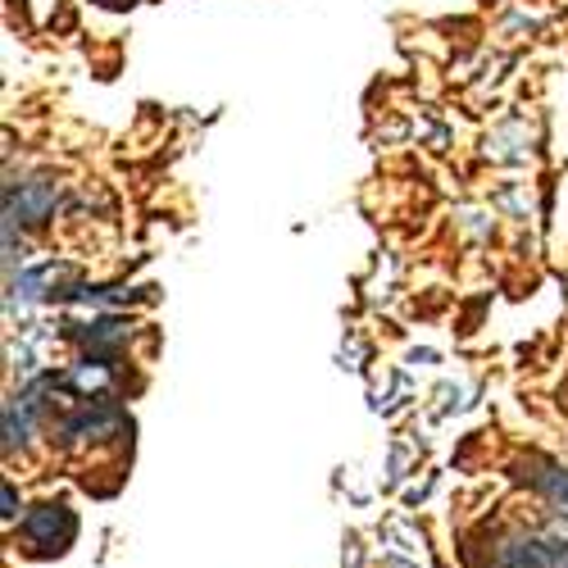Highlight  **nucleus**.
I'll return each instance as SVG.
<instances>
[{
  "label": "nucleus",
  "mask_w": 568,
  "mask_h": 568,
  "mask_svg": "<svg viewBox=\"0 0 568 568\" xmlns=\"http://www.w3.org/2000/svg\"><path fill=\"white\" fill-rule=\"evenodd\" d=\"M73 537H78V518L60 500H45L23 518V541L32 555H64Z\"/></svg>",
  "instance_id": "f257e3e1"
},
{
  "label": "nucleus",
  "mask_w": 568,
  "mask_h": 568,
  "mask_svg": "<svg viewBox=\"0 0 568 568\" xmlns=\"http://www.w3.org/2000/svg\"><path fill=\"white\" fill-rule=\"evenodd\" d=\"M55 205H60V186L55 182H45V178H32V182H19V186H10L6 192V227H14V223H23V227H37V223H45L55 214Z\"/></svg>",
  "instance_id": "f03ea898"
},
{
  "label": "nucleus",
  "mask_w": 568,
  "mask_h": 568,
  "mask_svg": "<svg viewBox=\"0 0 568 568\" xmlns=\"http://www.w3.org/2000/svg\"><path fill=\"white\" fill-rule=\"evenodd\" d=\"M491 568H568V541L509 537V541H500Z\"/></svg>",
  "instance_id": "7ed1b4c3"
},
{
  "label": "nucleus",
  "mask_w": 568,
  "mask_h": 568,
  "mask_svg": "<svg viewBox=\"0 0 568 568\" xmlns=\"http://www.w3.org/2000/svg\"><path fill=\"white\" fill-rule=\"evenodd\" d=\"M528 468H532V473H524V478L568 518V468H559V464H550V459H528Z\"/></svg>",
  "instance_id": "20e7f679"
},
{
  "label": "nucleus",
  "mask_w": 568,
  "mask_h": 568,
  "mask_svg": "<svg viewBox=\"0 0 568 568\" xmlns=\"http://www.w3.org/2000/svg\"><path fill=\"white\" fill-rule=\"evenodd\" d=\"M14 505H19V500H14V483H6V518H10V524H14V514H19Z\"/></svg>",
  "instance_id": "39448f33"
},
{
  "label": "nucleus",
  "mask_w": 568,
  "mask_h": 568,
  "mask_svg": "<svg viewBox=\"0 0 568 568\" xmlns=\"http://www.w3.org/2000/svg\"><path fill=\"white\" fill-rule=\"evenodd\" d=\"M105 6H132V0H105Z\"/></svg>",
  "instance_id": "423d86ee"
}]
</instances>
